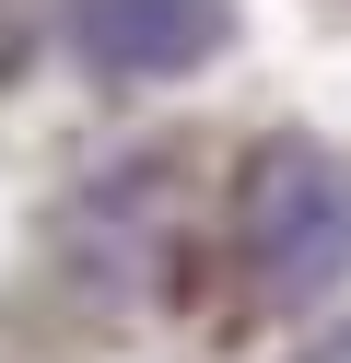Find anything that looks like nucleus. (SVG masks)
<instances>
[{
    "instance_id": "1",
    "label": "nucleus",
    "mask_w": 351,
    "mask_h": 363,
    "mask_svg": "<svg viewBox=\"0 0 351 363\" xmlns=\"http://www.w3.org/2000/svg\"><path fill=\"white\" fill-rule=\"evenodd\" d=\"M70 35L106 71H164V59H199L223 35V0H70Z\"/></svg>"
},
{
    "instance_id": "2",
    "label": "nucleus",
    "mask_w": 351,
    "mask_h": 363,
    "mask_svg": "<svg viewBox=\"0 0 351 363\" xmlns=\"http://www.w3.org/2000/svg\"><path fill=\"white\" fill-rule=\"evenodd\" d=\"M340 235H351L340 176H328L316 152H281V164H269V188H257V269H269V281H293V269H316Z\"/></svg>"
}]
</instances>
